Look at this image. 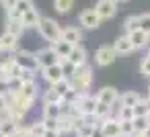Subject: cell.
I'll return each mask as SVG.
<instances>
[{"instance_id": "d4e9b609", "label": "cell", "mask_w": 150, "mask_h": 137, "mask_svg": "<svg viewBox=\"0 0 150 137\" xmlns=\"http://www.w3.org/2000/svg\"><path fill=\"white\" fill-rule=\"evenodd\" d=\"M95 117H97V121H99V123H103V121H105V119H109V117H115V115H113V106L99 102V104H97V108H95Z\"/></svg>"}, {"instance_id": "7c38bea8", "label": "cell", "mask_w": 150, "mask_h": 137, "mask_svg": "<svg viewBox=\"0 0 150 137\" xmlns=\"http://www.w3.org/2000/svg\"><path fill=\"white\" fill-rule=\"evenodd\" d=\"M113 49H115V53L117 55H127V53H132V51H136L134 49V45H132V41H129V37L123 33V35H119L115 41H113Z\"/></svg>"}, {"instance_id": "ab89813d", "label": "cell", "mask_w": 150, "mask_h": 137, "mask_svg": "<svg viewBox=\"0 0 150 137\" xmlns=\"http://www.w3.org/2000/svg\"><path fill=\"white\" fill-rule=\"evenodd\" d=\"M21 84H29V82H35V72H29V70H23L21 76H19Z\"/></svg>"}, {"instance_id": "74e56055", "label": "cell", "mask_w": 150, "mask_h": 137, "mask_svg": "<svg viewBox=\"0 0 150 137\" xmlns=\"http://www.w3.org/2000/svg\"><path fill=\"white\" fill-rule=\"evenodd\" d=\"M140 29H142L144 33H148V35H150V13L140 15Z\"/></svg>"}, {"instance_id": "e0dca14e", "label": "cell", "mask_w": 150, "mask_h": 137, "mask_svg": "<svg viewBox=\"0 0 150 137\" xmlns=\"http://www.w3.org/2000/svg\"><path fill=\"white\" fill-rule=\"evenodd\" d=\"M21 21H23V27H25V29H37V27H39V21H41V15H39L35 8H31V10H27V13L21 17Z\"/></svg>"}, {"instance_id": "60d3db41", "label": "cell", "mask_w": 150, "mask_h": 137, "mask_svg": "<svg viewBox=\"0 0 150 137\" xmlns=\"http://www.w3.org/2000/svg\"><path fill=\"white\" fill-rule=\"evenodd\" d=\"M11 137H31V133H29V127H25V125H19V127H17V131H15Z\"/></svg>"}, {"instance_id": "7bdbcfd3", "label": "cell", "mask_w": 150, "mask_h": 137, "mask_svg": "<svg viewBox=\"0 0 150 137\" xmlns=\"http://www.w3.org/2000/svg\"><path fill=\"white\" fill-rule=\"evenodd\" d=\"M43 123H45V131H58L60 127L58 119H43Z\"/></svg>"}, {"instance_id": "7dc6e473", "label": "cell", "mask_w": 150, "mask_h": 137, "mask_svg": "<svg viewBox=\"0 0 150 137\" xmlns=\"http://www.w3.org/2000/svg\"><path fill=\"white\" fill-rule=\"evenodd\" d=\"M91 137H105V135H103V133H101V129L97 127V129L93 131V135H91Z\"/></svg>"}, {"instance_id": "9c48e42d", "label": "cell", "mask_w": 150, "mask_h": 137, "mask_svg": "<svg viewBox=\"0 0 150 137\" xmlns=\"http://www.w3.org/2000/svg\"><path fill=\"white\" fill-rule=\"evenodd\" d=\"M99 129L105 137H121V127H119V121L115 117H109L103 123H99Z\"/></svg>"}, {"instance_id": "836d02e7", "label": "cell", "mask_w": 150, "mask_h": 137, "mask_svg": "<svg viewBox=\"0 0 150 137\" xmlns=\"http://www.w3.org/2000/svg\"><path fill=\"white\" fill-rule=\"evenodd\" d=\"M148 127H150L148 117H134V131H136V133H142V131H146Z\"/></svg>"}, {"instance_id": "9a60e30c", "label": "cell", "mask_w": 150, "mask_h": 137, "mask_svg": "<svg viewBox=\"0 0 150 137\" xmlns=\"http://www.w3.org/2000/svg\"><path fill=\"white\" fill-rule=\"evenodd\" d=\"M62 39L76 47V45H80V41H82V31H80L78 27H66V29H62Z\"/></svg>"}, {"instance_id": "f907efd6", "label": "cell", "mask_w": 150, "mask_h": 137, "mask_svg": "<svg viewBox=\"0 0 150 137\" xmlns=\"http://www.w3.org/2000/svg\"><path fill=\"white\" fill-rule=\"evenodd\" d=\"M2 53H4V49H2V45H0V55H2Z\"/></svg>"}, {"instance_id": "7402d4cb", "label": "cell", "mask_w": 150, "mask_h": 137, "mask_svg": "<svg viewBox=\"0 0 150 137\" xmlns=\"http://www.w3.org/2000/svg\"><path fill=\"white\" fill-rule=\"evenodd\" d=\"M19 92L25 96V98H29V100H33L35 102V98L39 96V86H37V82H29V84H21V88H19Z\"/></svg>"}, {"instance_id": "4dcf8cb0", "label": "cell", "mask_w": 150, "mask_h": 137, "mask_svg": "<svg viewBox=\"0 0 150 137\" xmlns=\"http://www.w3.org/2000/svg\"><path fill=\"white\" fill-rule=\"evenodd\" d=\"M21 123H15L13 119H8V121H4V123H0V131H2L6 137H11L15 131H17V127H19Z\"/></svg>"}, {"instance_id": "c3c4849f", "label": "cell", "mask_w": 150, "mask_h": 137, "mask_svg": "<svg viewBox=\"0 0 150 137\" xmlns=\"http://www.w3.org/2000/svg\"><path fill=\"white\" fill-rule=\"evenodd\" d=\"M140 135H142V137H150V127H148V129H146V131H142V133H140Z\"/></svg>"}, {"instance_id": "8d00e7d4", "label": "cell", "mask_w": 150, "mask_h": 137, "mask_svg": "<svg viewBox=\"0 0 150 137\" xmlns=\"http://www.w3.org/2000/svg\"><path fill=\"white\" fill-rule=\"evenodd\" d=\"M134 117H148V106H146V102H144V98L134 106Z\"/></svg>"}, {"instance_id": "f5cc1de1", "label": "cell", "mask_w": 150, "mask_h": 137, "mask_svg": "<svg viewBox=\"0 0 150 137\" xmlns=\"http://www.w3.org/2000/svg\"><path fill=\"white\" fill-rule=\"evenodd\" d=\"M0 137H6V135H4V133H2V131H0Z\"/></svg>"}, {"instance_id": "f35d334b", "label": "cell", "mask_w": 150, "mask_h": 137, "mask_svg": "<svg viewBox=\"0 0 150 137\" xmlns=\"http://www.w3.org/2000/svg\"><path fill=\"white\" fill-rule=\"evenodd\" d=\"M140 74H142L144 78H150V57H148V55L140 62Z\"/></svg>"}, {"instance_id": "2e32d148", "label": "cell", "mask_w": 150, "mask_h": 137, "mask_svg": "<svg viewBox=\"0 0 150 137\" xmlns=\"http://www.w3.org/2000/svg\"><path fill=\"white\" fill-rule=\"evenodd\" d=\"M0 45H2V49L4 51H17L19 49V37L17 35H13V33H8V31H4L2 35H0Z\"/></svg>"}, {"instance_id": "db71d44e", "label": "cell", "mask_w": 150, "mask_h": 137, "mask_svg": "<svg viewBox=\"0 0 150 137\" xmlns=\"http://www.w3.org/2000/svg\"><path fill=\"white\" fill-rule=\"evenodd\" d=\"M76 137H86V135H76Z\"/></svg>"}, {"instance_id": "11a10c76", "label": "cell", "mask_w": 150, "mask_h": 137, "mask_svg": "<svg viewBox=\"0 0 150 137\" xmlns=\"http://www.w3.org/2000/svg\"><path fill=\"white\" fill-rule=\"evenodd\" d=\"M148 45H150V35H148Z\"/></svg>"}, {"instance_id": "681fc988", "label": "cell", "mask_w": 150, "mask_h": 137, "mask_svg": "<svg viewBox=\"0 0 150 137\" xmlns=\"http://www.w3.org/2000/svg\"><path fill=\"white\" fill-rule=\"evenodd\" d=\"M144 102H146V106H148V115H150V96H146Z\"/></svg>"}, {"instance_id": "3957f363", "label": "cell", "mask_w": 150, "mask_h": 137, "mask_svg": "<svg viewBox=\"0 0 150 137\" xmlns=\"http://www.w3.org/2000/svg\"><path fill=\"white\" fill-rule=\"evenodd\" d=\"M115 57H117V53H115L113 45H101V47L95 51V64L101 66V68L111 66V64L115 62Z\"/></svg>"}, {"instance_id": "5b68a950", "label": "cell", "mask_w": 150, "mask_h": 137, "mask_svg": "<svg viewBox=\"0 0 150 137\" xmlns=\"http://www.w3.org/2000/svg\"><path fill=\"white\" fill-rule=\"evenodd\" d=\"M15 59H17V64H19L23 70H29V72H35V74H37L39 64H37L35 53H29V51H17V53H15Z\"/></svg>"}, {"instance_id": "52a82bcc", "label": "cell", "mask_w": 150, "mask_h": 137, "mask_svg": "<svg viewBox=\"0 0 150 137\" xmlns=\"http://www.w3.org/2000/svg\"><path fill=\"white\" fill-rule=\"evenodd\" d=\"M97 15L101 21H107V19H113L115 13H117V2L115 0H99L97 6H95Z\"/></svg>"}, {"instance_id": "7a4b0ae2", "label": "cell", "mask_w": 150, "mask_h": 137, "mask_svg": "<svg viewBox=\"0 0 150 137\" xmlns=\"http://www.w3.org/2000/svg\"><path fill=\"white\" fill-rule=\"evenodd\" d=\"M37 31H39V35H41L45 41H50L52 45H54L56 41H60V39H62V27H60V25H58V21H54V19L41 17Z\"/></svg>"}, {"instance_id": "83f0119b", "label": "cell", "mask_w": 150, "mask_h": 137, "mask_svg": "<svg viewBox=\"0 0 150 137\" xmlns=\"http://www.w3.org/2000/svg\"><path fill=\"white\" fill-rule=\"evenodd\" d=\"M29 133H31V137H43L45 135V123H43V119L41 121H33L29 125Z\"/></svg>"}, {"instance_id": "ba28073f", "label": "cell", "mask_w": 150, "mask_h": 137, "mask_svg": "<svg viewBox=\"0 0 150 137\" xmlns=\"http://www.w3.org/2000/svg\"><path fill=\"white\" fill-rule=\"evenodd\" d=\"M95 96H97L99 102L109 104V106H115V102L119 100V92H117V88H113V86H103Z\"/></svg>"}, {"instance_id": "277c9868", "label": "cell", "mask_w": 150, "mask_h": 137, "mask_svg": "<svg viewBox=\"0 0 150 137\" xmlns=\"http://www.w3.org/2000/svg\"><path fill=\"white\" fill-rule=\"evenodd\" d=\"M35 57H37L39 70H43V68H50V66H56V64H60V57H58V53L52 49V45H50V47H41L39 51H35Z\"/></svg>"}, {"instance_id": "e575fe53", "label": "cell", "mask_w": 150, "mask_h": 137, "mask_svg": "<svg viewBox=\"0 0 150 137\" xmlns=\"http://www.w3.org/2000/svg\"><path fill=\"white\" fill-rule=\"evenodd\" d=\"M119 121V119H117ZM119 127H121V137H132L136 135L134 131V121H119Z\"/></svg>"}, {"instance_id": "8fae6325", "label": "cell", "mask_w": 150, "mask_h": 137, "mask_svg": "<svg viewBox=\"0 0 150 137\" xmlns=\"http://www.w3.org/2000/svg\"><path fill=\"white\" fill-rule=\"evenodd\" d=\"M41 78H43V80H45L50 86H54L56 82L64 80L66 76H64V72H62V66H60V64H56V66L43 68V70H41Z\"/></svg>"}, {"instance_id": "b9f144b4", "label": "cell", "mask_w": 150, "mask_h": 137, "mask_svg": "<svg viewBox=\"0 0 150 137\" xmlns=\"http://www.w3.org/2000/svg\"><path fill=\"white\" fill-rule=\"evenodd\" d=\"M8 94H11V84H8V80L0 78V96H8Z\"/></svg>"}, {"instance_id": "f546056e", "label": "cell", "mask_w": 150, "mask_h": 137, "mask_svg": "<svg viewBox=\"0 0 150 137\" xmlns=\"http://www.w3.org/2000/svg\"><path fill=\"white\" fill-rule=\"evenodd\" d=\"M115 119L119 121H134V106H119L115 113Z\"/></svg>"}, {"instance_id": "5bb4252c", "label": "cell", "mask_w": 150, "mask_h": 137, "mask_svg": "<svg viewBox=\"0 0 150 137\" xmlns=\"http://www.w3.org/2000/svg\"><path fill=\"white\" fill-rule=\"evenodd\" d=\"M17 59L15 55L4 59V62H0V78H4V80H13L15 78V70H17Z\"/></svg>"}, {"instance_id": "603a6c76", "label": "cell", "mask_w": 150, "mask_h": 137, "mask_svg": "<svg viewBox=\"0 0 150 137\" xmlns=\"http://www.w3.org/2000/svg\"><path fill=\"white\" fill-rule=\"evenodd\" d=\"M41 115H43V119H60V115H62V108H60V104L45 102V104L41 106Z\"/></svg>"}, {"instance_id": "cb8c5ba5", "label": "cell", "mask_w": 150, "mask_h": 137, "mask_svg": "<svg viewBox=\"0 0 150 137\" xmlns=\"http://www.w3.org/2000/svg\"><path fill=\"white\" fill-rule=\"evenodd\" d=\"M6 31L13 33V35H17V37H21L23 31H25L23 21H21V19H11V17H6Z\"/></svg>"}, {"instance_id": "9f6ffc18", "label": "cell", "mask_w": 150, "mask_h": 137, "mask_svg": "<svg viewBox=\"0 0 150 137\" xmlns=\"http://www.w3.org/2000/svg\"><path fill=\"white\" fill-rule=\"evenodd\" d=\"M148 96H150V86H148Z\"/></svg>"}, {"instance_id": "ee69618b", "label": "cell", "mask_w": 150, "mask_h": 137, "mask_svg": "<svg viewBox=\"0 0 150 137\" xmlns=\"http://www.w3.org/2000/svg\"><path fill=\"white\" fill-rule=\"evenodd\" d=\"M17 2L19 0H2V8H6V13H8V10H13L17 6Z\"/></svg>"}, {"instance_id": "d590c367", "label": "cell", "mask_w": 150, "mask_h": 137, "mask_svg": "<svg viewBox=\"0 0 150 137\" xmlns=\"http://www.w3.org/2000/svg\"><path fill=\"white\" fill-rule=\"evenodd\" d=\"M60 66H62V72H64V76H66V78H72V76H74V72H76V66H74L72 62H68V59H62V62H60Z\"/></svg>"}, {"instance_id": "1f68e13d", "label": "cell", "mask_w": 150, "mask_h": 137, "mask_svg": "<svg viewBox=\"0 0 150 137\" xmlns=\"http://www.w3.org/2000/svg\"><path fill=\"white\" fill-rule=\"evenodd\" d=\"M50 88H52V90H56L60 96H64V94H66V92H68L72 86H70V80H68V78H64V80L56 82V84H54V86H50Z\"/></svg>"}, {"instance_id": "8992f818", "label": "cell", "mask_w": 150, "mask_h": 137, "mask_svg": "<svg viewBox=\"0 0 150 137\" xmlns=\"http://www.w3.org/2000/svg\"><path fill=\"white\" fill-rule=\"evenodd\" d=\"M97 104H99L97 96L86 92V94H80V98H78V102H76L74 106L80 110V115H95V108H97Z\"/></svg>"}, {"instance_id": "4316f807", "label": "cell", "mask_w": 150, "mask_h": 137, "mask_svg": "<svg viewBox=\"0 0 150 137\" xmlns=\"http://www.w3.org/2000/svg\"><path fill=\"white\" fill-rule=\"evenodd\" d=\"M74 6V0H54V10L58 15H68Z\"/></svg>"}, {"instance_id": "bcb514c9", "label": "cell", "mask_w": 150, "mask_h": 137, "mask_svg": "<svg viewBox=\"0 0 150 137\" xmlns=\"http://www.w3.org/2000/svg\"><path fill=\"white\" fill-rule=\"evenodd\" d=\"M43 137H60V131H45Z\"/></svg>"}, {"instance_id": "44dd1931", "label": "cell", "mask_w": 150, "mask_h": 137, "mask_svg": "<svg viewBox=\"0 0 150 137\" xmlns=\"http://www.w3.org/2000/svg\"><path fill=\"white\" fill-rule=\"evenodd\" d=\"M72 47H74V45H70V43H68V41H64V39H60V41H56V43L52 45V49L58 53L60 62H62V59H68V55H70Z\"/></svg>"}, {"instance_id": "ac0fdd59", "label": "cell", "mask_w": 150, "mask_h": 137, "mask_svg": "<svg viewBox=\"0 0 150 137\" xmlns=\"http://www.w3.org/2000/svg\"><path fill=\"white\" fill-rule=\"evenodd\" d=\"M68 62H72L76 68L84 66V64H86V49H84L82 45L72 47V51H70V55H68Z\"/></svg>"}, {"instance_id": "d6a6232c", "label": "cell", "mask_w": 150, "mask_h": 137, "mask_svg": "<svg viewBox=\"0 0 150 137\" xmlns=\"http://www.w3.org/2000/svg\"><path fill=\"white\" fill-rule=\"evenodd\" d=\"M80 94H82V92H78V90H74V88H70V90L62 96V102H64V104H76V102H78V98H80Z\"/></svg>"}, {"instance_id": "ffe728a7", "label": "cell", "mask_w": 150, "mask_h": 137, "mask_svg": "<svg viewBox=\"0 0 150 137\" xmlns=\"http://www.w3.org/2000/svg\"><path fill=\"white\" fill-rule=\"evenodd\" d=\"M127 37H129V41H132L134 49H142V47H146V45H148V33H144L142 29H138V31L129 33Z\"/></svg>"}, {"instance_id": "816d5d0a", "label": "cell", "mask_w": 150, "mask_h": 137, "mask_svg": "<svg viewBox=\"0 0 150 137\" xmlns=\"http://www.w3.org/2000/svg\"><path fill=\"white\" fill-rule=\"evenodd\" d=\"M115 2H127V0H115Z\"/></svg>"}, {"instance_id": "d6986e66", "label": "cell", "mask_w": 150, "mask_h": 137, "mask_svg": "<svg viewBox=\"0 0 150 137\" xmlns=\"http://www.w3.org/2000/svg\"><path fill=\"white\" fill-rule=\"evenodd\" d=\"M31 8H35L33 6V0H19L17 2V6L13 8V10H8V17L11 19H21L27 10H31Z\"/></svg>"}, {"instance_id": "484cf974", "label": "cell", "mask_w": 150, "mask_h": 137, "mask_svg": "<svg viewBox=\"0 0 150 137\" xmlns=\"http://www.w3.org/2000/svg\"><path fill=\"white\" fill-rule=\"evenodd\" d=\"M138 29H140V15H132V17H127L123 21V33L125 35H129V33H134Z\"/></svg>"}, {"instance_id": "f6af8a7d", "label": "cell", "mask_w": 150, "mask_h": 137, "mask_svg": "<svg viewBox=\"0 0 150 137\" xmlns=\"http://www.w3.org/2000/svg\"><path fill=\"white\" fill-rule=\"evenodd\" d=\"M8 108V96H0V113H4Z\"/></svg>"}, {"instance_id": "4fadbf2b", "label": "cell", "mask_w": 150, "mask_h": 137, "mask_svg": "<svg viewBox=\"0 0 150 137\" xmlns=\"http://www.w3.org/2000/svg\"><path fill=\"white\" fill-rule=\"evenodd\" d=\"M140 100H142V96L136 90H125L123 94H119V100L115 102V108H119V106H136Z\"/></svg>"}, {"instance_id": "6f0895ef", "label": "cell", "mask_w": 150, "mask_h": 137, "mask_svg": "<svg viewBox=\"0 0 150 137\" xmlns=\"http://www.w3.org/2000/svg\"><path fill=\"white\" fill-rule=\"evenodd\" d=\"M148 57H150V51H148Z\"/></svg>"}, {"instance_id": "f1b7e54d", "label": "cell", "mask_w": 150, "mask_h": 137, "mask_svg": "<svg viewBox=\"0 0 150 137\" xmlns=\"http://www.w3.org/2000/svg\"><path fill=\"white\" fill-rule=\"evenodd\" d=\"M41 102L45 104V102H52V104H60L62 102V96L56 92V90H52V88H47L45 92H43V96H41Z\"/></svg>"}, {"instance_id": "6da1fadb", "label": "cell", "mask_w": 150, "mask_h": 137, "mask_svg": "<svg viewBox=\"0 0 150 137\" xmlns=\"http://www.w3.org/2000/svg\"><path fill=\"white\" fill-rule=\"evenodd\" d=\"M68 80H70V86H72L74 90L86 94V90L91 88V82H93V68H91L88 64H84V66L76 68L74 76L68 78Z\"/></svg>"}, {"instance_id": "30bf717a", "label": "cell", "mask_w": 150, "mask_h": 137, "mask_svg": "<svg viewBox=\"0 0 150 137\" xmlns=\"http://www.w3.org/2000/svg\"><path fill=\"white\" fill-rule=\"evenodd\" d=\"M78 21H80V25H82L84 29H97V27L101 25V19H99V15H97L95 8H84V10L80 13Z\"/></svg>"}]
</instances>
